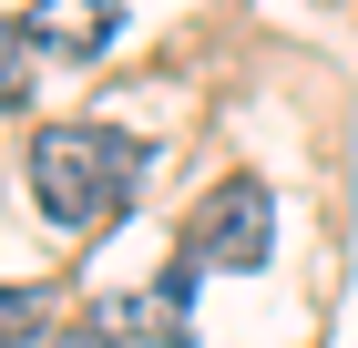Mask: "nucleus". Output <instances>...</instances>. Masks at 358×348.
<instances>
[{
	"label": "nucleus",
	"mask_w": 358,
	"mask_h": 348,
	"mask_svg": "<svg viewBox=\"0 0 358 348\" xmlns=\"http://www.w3.org/2000/svg\"><path fill=\"white\" fill-rule=\"evenodd\" d=\"M10 348H113V328H31V338H10Z\"/></svg>",
	"instance_id": "nucleus-7"
},
{
	"label": "nucleus",
	"mask_w": 358,
	"mask_h": 348,
	"mask_svg": "<svg viewBox=\"0 0 358 348\" xmlns=\"http://www.w3.org/2000/svg\"><path fill=\"white\" fill-rule=\"evenodd\" d=\"M185 297H194V267H185V256H174V277H164V287H143V297H123V307H113L103 328H134V338H154V348H185V338H194V318H185Z\"/></svg>",
	"instance_id": "nucleus-4"
},
{
	"label": "nucleus",
	"mask_w": 358,
	"mask_h": 348,
	"mask_svg": "<svg viewBox=\"0 0 358 348\" xmlns=\"http://www.w3.org/2000/svg\"><path fill=\"white\" fill-rule=\"evenodd\" d=\"M31 62H41V41H31L21 21H0V113L31 103Z\"/></svg>",
	"instance_id": "nucleus-5"
},
{
	"label": "nucleus",
	"mask_w": 358,
	"mask_h": 348,
	"mask_svg": "<svg viewBox=\"0 0 358 348\" xmlns=\"http://www.w3.org/2000/svg\"><path fill=\"white\" fill-rule=\"evenodd\" d=\"M31 328H41V297H31V287H0V348L31 338Z\"/></svg>",
	"instance_id": "nucleus-6"
},
{
	"label": "nucleus",
	"mask_w": 358,
	"mask_h": 348,
	"mask_svg": "<svg viewBox=\"0 0 358 348\" xmlns=\"http://www.w3.org/2000/svg\"><path fill=\"white\" fill-rule=\"evenodd\" d=\"M143 164H154V154L123 144V134H103V123H52V134H31L21 174H31V205L52 215L62 236H103L113 215L134 205Z\"/></svg>",
	"instance_id": "nucleus-1"
},
{
	"label": "nucleus",
	"mask_w": 358,
	"mask_h": 348,
	"mask_svg": "<svg viewBox=\"0 0 358 348\" xmlns=\"http://www.w3.org/2000/svg\"><path fill=\"white\" fill-rule=\"evenodd\" d=\"M276 256V195L256 185V174H225L215 195H205V205L185 215V267L194 277H256Z\"/></svg>",
	"instance_id": "nucleus-2"
},
{
	"label": "nucleus",
	"mask_w": 358,
	"mask_h": 348,
	"mask_svg": "<svg viewBox=\"0 0 358 348\" xmlns=\"http://www.w3.org/2000/svg\"><path fill=\"white\" fill-rule=\"evenodd\" d=\"M113 21H123V0H31V11H21V31L41 41V52H62V62L103 52Z\"/></svg>",
	"instance_id": "nucleus-3"
}]
</instances>
